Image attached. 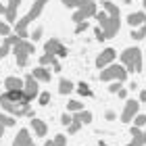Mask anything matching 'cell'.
<instances>
[{
	"mask_svg": "<svg viewBox=\"0 0 146 146\" xmlns=\"http://www.w3.org/2000/svg\"><path fill=\"white\" fill-rule=\"evenodd\" d=\"M42 31H44L42 27H36V29H34V31H31V34H29V38L34 40V42H38V40L42 38Z\"/></svg>",
	"mask_w": 146,
	"mask_h": 146,
	"instance_id": "1f68e13d",
	"label": "cell"
},
{
	"mask_svg": "<svg viewBox=\"0 0 146 146\" xmlns=\"http://www.w3.org/2000/svg\"><path fill=\"white\" fill-rule=\"evenodd\" d=\"M73 88H75V86H73L69 79H65V77H61V82H58V92H61L63 96H67L69 92H73Z\"/></svg>",
	"mask_w": 146,
	"mask_h": 146,
	"instance_id": "ffe728a7",
	"label": "cell"
},
{
	"mask_svg": "<svg viewBox=\"0 0 146 146\" xmlns=\"http://www.w3.org/2000/svg\"><path fill=\"white\" fill-rule=\"evenodd\" d=\"M82 125H84V123H79L77 119H73V123L69 125V134H77V131L82 129Z\"/></svg>",
	"mask_w": 146,
	"mask_h": 146,
	"instance_id": "f546056e",
	"label": "cell"
},
{
	"mask_svg": "<svg viewBox=\"0 0 146 146\" xmlns=\"http://www.w3.org/2000/svg\"><path fill=\"white\" fill-rule=\"evenodd\" d=\"M73 119H77L79 123H92V113L90 111H79L73 115Z\"/></svg>",
	"mask_w": 146,
	"mask_h": 146,
	"instance_id": "44dd1931",
	"label": "cell"
},
{
	"mask_svg": "<svg viewBox=\"0 0 146 146\" xmlns=\"http://www.w3.org/2000/svg\"><path fill=\"white\" fill-rule=\"evenodd\" d=\"M100 79L102 82H125L127 79V69L123 65H109L107 69L100 71Z\"/></svg>",
	"mask_w": 146,
	"mask_h": 146,
	"instance_id": "5b68a950",
	"label": "cell"
},
{
	"mask_svg": "<svg viewBox=\"0 0 146 146\" xmlns=\"http://www.w3.org/2000/svg\"><path fill=\"white\" fill-rule=\"evenodd\" d=\"M144 21H146V13H131V15L127 17V23L131 25V27H142V25H144Z\"/></svg>",
	"mask_w": 146,
	"mask_h": 146,
	"instance_id": "ac0fdd59",
	"label": "cell"
},
{
	"mask_svg": "<svg viewBox=\"0 0 146 146\" xmlns=\"http://www.w3.org/2000/svg\"><path fill=\"white\" fill-rule=\"evenodd\" d=\"M4 88H6V92L23 90L25 88V79H21V77H6L4 79Z\"/></svg>",
	"mask_w": 146,
	"mask_h": 146,
	"instance_id": "9a60e30c",
	"label": "cell"
},
{
	"mask_svg": "<svg viewBox=\"0 0 146 146\" xmlns=\"http://www.w3.org/2000/svg\"><path fill=\"white\" fill-rule=\"evenodd\" d=\"M94 34H96V40H98V42H102V40H107V38H104V31H102L100 27H96V29H94Z\"/></svg>",
	"mask_w": 146,
	"mask_h": 146,
	"instance_id": "8d00e7d4",
	"label": "cell"
},
{
	"mask_svg": "<svg viewBox=\"0 0 146 146\" xmlns=\"http://www.w3.org/2000/svg\"><path fill=\"white\" fill-rule=\"evenodd\" d=\"M13 146H34V140H31L27 129H19V134L13 140Z\"/></svg>",
	"mask_w": 146,
	"mask_h": 146,
	"instance_id": "7c38bea8",
	"label": "cell"
},
{
	"mask_svg": "<svg viewBox=\"0 0 146 146\" xmlns=\"http://www.w3.org/2000/svg\"><path fill=\"white\" fill-rule=\"evenodd\" d=\"M119 2H125V4H129V2H131V0H119Z\"/></svg>",
	"mask_w": 146,
	"mask_h": 146,
	"instance_id": "7bdbcfd3",
	"label": "cell"
},
{
	"mask_svg": "<svg viewBox=\"0 0 146 146\" xmlns=\"http://www.w3.org/2000/svg\"><path fill=\"white\" fill-rule=\"evenodd\" d=\"M67 107H69V113H79V111H84V102H79V100H69Z\"/></svg>",
	"mask_w": 146,
	"mask_h": 146,
	"instance_id": "d4e9b609",
	"label": "cell"
},
{
	"mask_svg": "<svg viewBox=\"0 0 146 146\" xmlns=\"http://www.w3.org/2000/svg\"><path fill=\"white\" fill-rule=\"evenodd\" d=\"M46 2H48V0H36V2H34V6H31V9H29V13H27V15H25L23 19H19V23H17V36L19 38H25V36H27V25L31 23V21H36V19L40 17V13H42L44 11V6H46Z\"/></svg>",
	"mask_w": 146,
	"mask_h": 146,
	"instance_id": "7a4b0ae2",
	"label": "cell"
},
{
	"mask_svg": "<svg viewBox=\"0 0 146 146\" xmlns=\"http://www.w3.org/2000/svg\"><path fill=\"white\" fill-rule=\"evenodd\" d=\"M23 92L27 94L29 100H34L36 96H40V92H38V82H36L34 75H27V77H25V88H23Z\"/></svg>",
	"mask_w": 146,
	"mask_h": 146,
	"instance_id": "8fae6325",
	"label": "cell"
},
{
	"mask_svg": "<svg viewBox=\"0 0 146 146\" xmlns=\"http://www.w3.org/2000/svg\"><path fill=\"white\" fill-rule=\"evenodd\" d=\"M31 75L36 77V82H50V71L46 69V67H38L34 69V73Z\"/></svg>",
	"mask_w": 146,
	"mask_h": 146,
	"instance_id": "d6986e66",
	"label": "cell"
},
{
	"mask_svg": "<svg viewBox=\"0 0 146 146\" xmlns=\"http://www.w3.org/2000/svg\"><path fill=\"white\" fill-rule=\"evenodd\" d=\"M61 123L69 127V125L73 123V115H71V113H63V115H61Z\"/></svg>",
	"mask_w": 146,
	"mask_h": 146,
	"instance_id": "f1b7e54d",
	"label": "cell"
},
{
	"mask_svg": "<svg viewBox=\"0 0 146 146\" xmlns=\"http://www.w3.org/2000/svg\"><path fill=\"white\" fill-rule=\"evenodd\" d=\"M38 102L42 104V107H46V104L50 102V94H48V92H42V94L38 96Z\"/></svg>",
	"mask_w": 146,
	"mask_h": 146,
	"instance_id": "4dcf8cb0",
	"label": "cell"
},
{
	"mask_svg": "<svg viewBox=\"0 0 146 146\" xmlns=\"http://www.w3.org/2000/svg\"><path fill=\"white\" fill-rule=\"evenodd\" d=\"M0 34H2V36H11L9 25H6V23H2V21H0Z\"/></svg>",
	"mask_w": 146,
	"mask_h": 146,
	"instance_id": "d590c367",
	"label": "cell"
},
{
	"mask_svg": "<svg viewBox=\"0 0 146 146\" xmlns=\"http://www.w3.org/2000/svg\"><path fill=\"white\" fill-rule=\"evenodd\" d=\"M88 29V21H82V23H77V27H75V34H82V31Z\"/></svg>",
	"mask_w": 146,
	"mask_h": 146,
	"instance_id": "e575fe53",
	"label": "cell"
},
{
	"mask_svg": "<svg viewBox=\"0 0 146 146\" xmlns=\"http://www.w3.org/2000/svg\"><path fill=\"white\" fill-rule=\"evenodd\" d=\"M144 36H146V21H144V25H142L140 29H134V31H131V38H134V40H142Z\"/></svg>",
	"mask_w": 146,
	"mask_h": 146,
	"instance_id": "484cf974",
	"label": "cell"
},
{
	"mask_svg": "<svg viewBox=\"0 0 146 146\" xmlns=\"http://www.w3.org/2000/svg\"><path fill=\"white\" fill-rule=\"evenodd\" d=\"M115 56H117V52L113 50V48H104V50L100 52V54L96 56V67L100 69V71H102V69H107L109 65H113Z\"/></svg>",
	"mask_w": 146,
	"mask_h": 146,
	"instance_id": "9c48e42d",
	"label": "cell"
},
{
	"mask_svg": "<svg viewBox=\"0 0 146 146\" xmlns=\"http://www.w3.org/2000/svg\"><path fill=\"white\" fill-rule=\"evenodd\" d=\"M77 92H79V94H82V96H92V90L88 88V84H86V82L77 84Z\"/></svg>",
	"mask_w": 146,
	"mask_h": 146,
	"instance_id": "4316f807",
	"label": "cell"
},
{
	"mask_svg": "<svg viewBox=\"0 0 146 146\" xmlns=\"http://www.w3.org/2000/svg\"><path fill=\"white\" fill-rule=\"evenodd\" d=\"M121 82H113L111 86H109V92H113V94H119V90H121V86H119Z\"/></svg>",
	"mask_w": 146,
	"mask_h": 146,
	"instance_id": "836d02e7",
	"label": "cell"
},
{
	"mask_svg": "<svg viewBox=\"0 0 146 146\" xmlns=\"http://www.w3.org/2000/svg\"><path fill=\"white\" fill-rule=\"evenodd\" d=\"M96 13H98L96 2H94V0H90V2L86 4V6H82V9H77L75 13H73V21H75V23L88 21L90 17H96Z\"/></svg>",
	"mask_w": 146,
	"mask_h": 146,
	"instance_id": "52a82bcc",
	"label": "cell"
},
{
	"mask_svg": "<svg viewBox=\"0 0 146 146\" xmlns=\"http://www.w3.org/2000/svg\"><path fill=\"white\" fill-rule=\"evenodd\" d=\"M0 107H2L6 113H11V115H17V117H23V115L31 117V115H34V113H31V109H29V104H17V102H11V100H6L4 96H0Z\"/></svg>",
	"mask_w": 146,
	"mask_h": 146,
	"instance_id": "8992f818",
	"label": "cell"
},
{
	"mask_svg": "<svg viewBox=\"0 0 146 146\" xmlns=\"http://www.w3.org/2000/svg\"><path fill=\"white\" fill-rule=\"evenodd\" d=\"M19 4H21V0H11L9 6H6V21L9 23H15L17 21V9H19Z\"/></svg>",
	"mask_w": 146,
	"mask_h": 146,
	"instance_id": "2e32d148",
	"label": "cell"
},
{
	"mask_svg": "<svg viewBox=\"0 0 146 146\" xmlns=\"http://www.w3.org/2000/svg\"><path fill=\"white\" fill-rule=\"evenodd\" d=\"M19 40H21L19 36H6V38H4L2 46H0V61H2V58H4L6 54H9V50H11L13 46H15V44L19 42Z\"/></svg>",
	"mask_w": 146,
	"mask_h": 146,
	"instance_id": "5bb4252c",
	"label": "cell"
},
{
	"mask_svg": "<svg viewBox=\"0 0 146 146\" xmlns=\"http://www.w3.org/2000/svg\"><path fill=\"white\" fill-rule=\"evenodd\" d=\"M2 136H4V125L0 123V138H2Z\"/></svg>",
	"mask_w": 146,
	"mask_h": 146,
	"instance_id": "b9f144b4",
	"label": "cell"
},
{
	"mask_svg": "<svg viewBox=\"0 0 146 146\" xmlns=\"http://www.w3.org/2000/svg\"><path fill=\"white\" fill-rule=\"evenodd\" d=\"M2 13H6V6H4L2 2H0V15H2Z\"/></svg>",
	"mask_w": 146,
	"mask_h": 146,
	"instance_id": "60d3db41",
	"label": "cell"
},
{
	"mask_svg": "<svg viewBox=\"0 0 146 146\" xmlns=\"http://www.w3.org/2000/svg\"><path fill=\"white\" fill-rule=\"evenodd\" d=\"M52 144H54V146H65V144H67V136H65V134H56L54 138H52Z\"/></svg>",
	"mask_w": 146,
	"mask_h": 146,
	"instance_id": "83f0119b",
	"label": "cell"
},
{
	"mask_svg": "<svg viewBox=\"0 0 146 146\" xmlns=\"http://www.w3.org/2000/svg\"><path fill=\"white\" fill-rule=\"evenodd\" d=\"M61 2L65 4V6H69V9H82V6H86V4H88L90 2V0H61Z\"/></svg>",
	"mask_w": 146,
	"mask_h": 146,
	"instance_id": "7402d4cb",
	"label": "cell"
},
{
	"mask_svg": "<svg viewBox=\"0 0 146 146\" xmlns=\"http://www.w3.org/2000/svg\"><path fill=\"white\" fill-rule=\"evenodd\" d=\"M121 63L127 69V73H140L142 71V50L140 48H125L121 52Z\"/></svg>",
	"mask_w": 146,
	"mask_h": 146,
	"instance_id": "3957f363",
	"label": "cell"
},
{
	"mask_svg": "<svg viewBox=\"0 0 146 146\" xmlns=\"http://www.w3.org/2000/svg\"><path fill=\"white\" fill-rule=\"evenodd\" d=\"M0 123L4 125V127H13L17 121H15V117L9 115V113H0Z\"/></svg>",
	"mask_w": 146,
	"mask_h": 146,
	"instance_id": "603a6c76",
	"label": "cell"
},
{
	"mask_svg": "<svg viewBox=\"0 0 146 146\" xmlns=\"http://www.w3.org/2000/svg\"><path fill=\"white\" fill-rule=\"evenodd\" d=\"M102 9L104 11H98L96 13V19L98 23L102 25V31H104V38H113L121 27V21H119V6L113 4V2H102Z\"/></svg>",
	"mask_w": 146,
	"mask_h": 146,
	"instance_id": "6da1fadb",
	"label": "cell"
},
{
	"mask_svg": "<svg viewBox=\"0 0 146 146\" xmlns=\"http://www.w3.org/2000/svg\"><path fill=\"white\" fill-rule=\"evenodd\" d=\"M136 115H138V102L136 100H127V102H125L123 113H121V121L123 123H129V121H134Z\"/></svg>",
	"mask_w": 146,
	"mask_h": 146,
	"instance_id": "30bf717a",
	"label": "cell"
},
{
	"mask_svg": "<svg viewBox=\"0 0 146 146\" xmlns=\"http://www.w3.org/2000/svg\"><path fill=\"white\" fill-rule=\"evenodd\" d=\"M54 63H58L54 54H48V52H46V54L40 56V67H46V65H54Z\"/></svg>",
	"mask_w": 146,
	"mask_h": 146,
	"instance_id": "cb8c5ba5",
	"label": "cell"
},
{
	"mask_svg": "<svg viewBox=\"0 0 146 146\" xmlns=\"http://www.w3.org/2000/svg\"><path fill=\"white\" fill-rule=\"evenodd\" d=\"M44 146H54V144H52V142H46V144H44Z\"/></svg>",
	"mask_w": 146,
	"mask_h": 146,
	"instance_id": "ee69618b",
	"label": "cell"
},
{
	"mask_svg": "<svg viewBox=\"0 0 146 146\" xmlns=\"http://www.w3.org/2000/svg\"><path fill=\"white\" fill-rule=\"evenodd\" d=\"M140 100H142V102H146V90H142V92H140Z\"/></svg>",
	"mask_w": 146,
	"mask_h": 146,
	"instance_id": "ab89813d",
	"label": "cell"
},
{
	"mask_svg": "<svg viewBox=\"0 0 146 146\" xmlns=\"http://www.w3.org/2000/svg\"><path fill=\"white\" fill-rule=\"evenodd\" d=\"M144 11H146V0H144Z\"/></svg>",
	"mask_w": 146,
	"mask_h": 146,
	"instance_id": "f6af8a7d",
	"label": "cell"
},
{
	"mask_svg": "<svg viewBox=\"0 0 146 146\" xmlns=\"http://www.w3.org/2000/svg\"><path fill=\"white\" fill-rule=\"evenodd\" d=\"M31 129L36 131V136H38V138H42V136L48 134V125H46L42 119H38V117L31 119Z\"/></svg>",
	"mask_w": 146,
	"mask_h": 146,
	"instance_id": "e0dca14e",
	"label": "cell"
},
{
	"mask_svg": "<svg viewBox=\"0 0 146 146\" xmlns=\"http://www.w3.org/2000/svg\"><path fill=\"white\" fill-rule=\"evenodd\" d=\"M125 96H127V90L121 88V90H119V98H125Z\"/></svg>",
	"mask_w": 146,
	"mask_h": 146,
	"instance_id": "f35d334b",
	"label": "cell"
},
{
	"mask_svg": "<svg viewBox=\"0 0 146 146\" xmlns=\"http://www.w3.org/2000/svg\"><path fill=\"white\" fill-rule=\"evenodd\" d=\"M134 123H136V127L146 125V115H136V117H134Z\"/></svg>",
	"mask_w": 146,
	"mask_h": 146,
	"instance_id": "d6a6232c",
	"label": "cell"
},
{
	"mask_svg": "<svg viewBox=\"0 0 146 146\" xmlns=\"http://www.w3.org/2000/svg\"><path fill=\"white\" fill-rule=\"evenodd\" d=\"M104 117H107L109 121H113V119H117V115H115V111H107V113H104Z\"/></svg>",
	"mask_w": 146,
	"mask_h": 146,
	"instance_id": "74e56055",
	"label": "cell"
},
{
	"mask_svg": "<svg viewBox=\"0 0 146 146\" xmlns=\"http://www.w3.org/2000/svg\"><path fill=\"white\" fill-rule=\"evenodd\" d=\"M9 2H11V0H9Z\"/></svg>",
	"mask_w": 146,
	"mask_h": 146,
	"instance_id": "bcb514c9",
	"label": "cell"
},
{
	"mask_svg": "<svg viewBox=\"0 0 146 146\" xmlns=\"http://www.w3.org/2000/svg\"><path fill=\"white\" fill-rule=\"evenodd\" d=\"M13 52H15V58H17L19 67H27V61L31 56V52H34V44L25 42V40H19V42L13 46Z\"/></svg>",
	"mask_w": 146,
	"mask_h": 146,
	"instance_id": "277c9868",
	"label": "cell"
},
{
	"mask_svg": "<svg viewBox=\"0 0 146 146\" xmlns=\"http://www.w3.org/2000/svg\"><path fill=\"white\" fill-rule=\"evenodd\" d=\"M146 144V131H140V127H131V142L125 146H144Z\"/></svg>",
	"mask_w": 146,
	"mask_h": 146,
	"instance_id": "4fadbf2b",
	"label": "cell"
},
{
	"mask_svg": "<svg viewBox=\"0 0 146 146\" xmlns=\"http://www.w3.org/2000/svg\"><path fill=\"white\" fill-rule=\"evenodd\" d=\"M44 50L48 52V54H54V56H67V54H69L67 46H65L61 40H56V38L48 40V42L44 44Z\"/></svg>",
	"mask_w": 146,
	"mask_h": 146,
	"instance_id": "ba28073f",
	"label": "cell"
}]
</instances>
